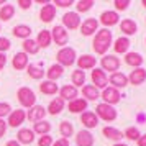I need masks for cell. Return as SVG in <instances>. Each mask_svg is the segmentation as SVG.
Instances as JSON below:
<instances>
[{
    "mask_svg": "<svg viewBox=\"0 0 146 146\" xmlns=\"http://www.w3.org/2000/svg\"><path fill=\"white\" fill-rule=\"evenodd\" d=\"M112 44V31L108 28H104V30H99L95 38H94V43H92V48L94 51L97 54H104L108 51V48Z\"/></svg>",
    "mask_w": 146,
    "mask_h": 146,
    "instance_id": "cell-1",
    "label": "cell"
},
{
    "mask_svg": "<svg viewBox=\"0 0 146 146\" xmlns=\"http://www.w3.org/2000/svg\"><path fill=\"white\" fill-rule=\"evenodd\" d=\"M56 59H58V64L59 66H72L76 59H77V56H76V49L74 48H69V46H64L59 49V53L56 56Z\"/></svg>",
    "mask_w": 146,
    "mask_h": 146,
    "instance_id": "cell-2",
    "label": "cell"
},
{
    "mask_svg": "<svg viewBox=\"0 0 146 146\" xmlns=\"http://www.w3.org/2000/svg\"><path fill=\"white\" fill-rule=\"evenodd\" d=\"M17 97H18V102L27 108H31L33 105H36V95L30 87H20L17 92Z\"/></svg>",
    "mask_w": 146,
    "mask_h": 146,
    "instance_id": "cell-3",
    "label": "cell"
},
{
    "mask_svg": "<svg viewBox=\"0 0 146 146\" xmlns=\"http://www.w3.org/2000/svg\"><path fill=\"white\" fill-rule=\"evenodd\" d=\"M95 115L99 118L105 120V121H113L117 118V110L112 105H107V104H99L95 108Z\"/></svg>",
    "mask_w": 146,
    "mask_h": 146,
    "instance_id": "cell-4",
    "label": "cell"
},
{
    "mask_svg": "<svg viewBox=\"0 0 146 146\" xmlns=\"http://www.w3.org/2000/svg\"><path fill=\"white\" fill-rule=\"evenodd\" d=\"M100 64H102V71L105 72V71H108V72H117L120 67V59L117 58V56H113V54H105L104 58H102V61H100Z\"/></svg>",
    "mask_w": 146,
    "mask_h": 146,
    "instance_id": "cell-5",
    "label": "cell"
},
{
    "mask_svg": "<svg viewBox=\"0 0 146 146\" xmlns=\"http://www.w3.org/2000/svg\"><path fill=\"white\" fill-rule=\"evenodd\" d=\"M49 33H51V41H54L58 46L64 48V44H67L69 36H67V31H66V28H64V27L58 25V27H54Z\"/></svg>",
    "mask_w": 146,
    "mask_h": 146,
    "instance_id": "cell-6",
    "label": "cell"
},
{
    "mask_svg": "<svg viewBox=\"0 0 146 146\" xmlns=\"http://www.w3.org/2000/svg\"><path fill=\"white\" fill-rule=\"evenodd\" d=\"M100 97L104 99V104H107V105H113V104H118L120 102V92L118 89H113V87H105L104 90H102V94H100Z\"/></svg>",
    "mask_w": 146,
    "mask_h": 146,
    "instance_id": "cell-7",
    "label": "cell"
},
{
    "mask_svg": "<svg viewBox=\"0 0 146 146\" xmlns=\"http://www.w3.org/2000/svg\"><path fill=\"white\" fill-rule=\"evenodd\" d=\"M90 77H92V82H94V87H95V89H105L107 84H108V77H107V74L104 72L102 69L94 67Z\"/></svg>",
    "mask_w": 146,
    "mask_h": 146,
    "instance_id": "cell-8",
    "label": "cell"
},
{
    "mask_svg": "<svg viewBox=\"0 0 146 146\" xmlns=\"http://www.w3.org/2000/svg\"><path fill=\"white\" fill-rule=\"evenodd\" d=\"M44 117H46V108L43 105H33L27 113V118L30 120V121H35V123L44 120Z\"/></svg>",
    "mask_w": 146,
    "mask_h": 146,
    "instance_id": "cell-9",
    "label": "cell"
},
{
    "mask_svg": "<svg viewBox=\"0 0 146 146\" xmlns=\"http://www.w3.org/2000/svg\"><path fill=\"white\" fill-rule=\"evenodd\" d=\"M25 118H27V113H25V110H20V108H17V110H12L10 112V115H8V121L7 125L13 126V128H17V126H20L23 121H25Z\"/></svg>",
    "mask_w": 146,
    "mask_h": 146,
    "instance_id": "cell-10",
    "label": "cell"
},
{
    "mask_svg": "<svg viewBox=\"0 0 146 146\" xmlns=\"http://www.w3.org/2000/svg\"><path fill=\"white\" fill-rule=\"evenodd\" d=\"M62 23H64V28H67V30H76V28H79L80 27L79 13H76V12L64 13V17H62Z\"/></svg>",
    "mask_w": 146,
    "mask_h": 146,
    "instance_id": "cell-11",
    "label": "cell"
},
{
    "mask_svg": "<svg viewBox=\"0 0 146 146\" xmlns=\"http://www.w3.org/2000/svg\"><path fill=\"white\" fill-rule=\"evenodd\" d=\"M145 80H146V69H143V67L133 69L131 74L128 76V82L133 84V86H141Z\"/></svg>",
    "mask_w": 146,
    "mask_h": 146,
    "instance_id": "cell-12",
    "label": "cell"
},
{
    "mask_svg": "<svg viewBox=\"0 0 146 146\" xmlns=\"http://www.w3.org/2000/svg\"><path fill=\"white\" fill-rule=\"evenodd\" d=\"M120 20V17L117 12H113V10H107L104 13L100 15V23L104 25V27H113V25H117Z\"/></svg>",
    "mask_w": 146,
    "mask_h": 146,
    "instance_id": "cell-13",
    "label": "cell"
},
{
    "mask_svg": "<svg viewBox=\"0 0 146 146\" xmlns=\"http://www.w3.org/2000/svg\"><path fill=\"white\" fill-rule=\"evenodd\" d=\"M80 123L86 128H95L99 125V117L94 112H87L86 110L84 113H80Z\"/></svg>",
    "mask_w": 146,
    "mask_h": 146,
    "instance_id": "cell-14",
    "label": "cell"
},
{
    "mask_svg": "<svg viewBox=\"0 0 146 146\" xmlns=\"http://www.w3.org/2000/svg\"><path fill=\"white\" fill-rule=\"evenodd\" d=\"M94 136L92 133L89 131V130H80L77 133V136H76V143L77 146H94Z\"/></svg>",
    "mask_w": 146,
    "mask_h": 146,
    "instance_id": "cell-15",
    "label": "cell"
},
{
    "mask_svg": "<svg viewBox=\"0 0 146 146\" xmlns=\"http://www.w3.org/2000/svg\"><path fill=\"white\" fill-rule=\"evenodd\" d=\"M77 66H79L80 71H86V69H94L95 64H97V59L90 56V54H82L80 58H77Z\"/></svg>",
    "mask_w": 146,
    "mask_h": 146,
    "instance_id": "cell-16",
    "label": "cell"
},
{
    "mask_svg": "<svg viewBox=\"0 0 146 146\" xmlns=\"http://www.w3.org/2000/svg\"><path fill=\"white\" fill-rule=\"evenodd\" d=\"M97 28H99V21L95 20V18H87L82 25H80V33L84 35V36H90L97 31Z\"/></svg>",
    "mask_w": 146,
    "mask_h": 146,
    "instance_id": "cell-17",
    "label": "cell"
},
{
    "mask_svg": "<svg viewBox=\"0 0 146 146\" xmlns=\"http://www.w3.org/2000/svg\"><path fill=\"white\" fill-rule=\"evenodd\" d=\"M108 80L113 86V89H123V87L128 86V77L123 72H113Z\"/></svg>",
    "mask_w": 146,
    "mask_h": 146,
    "instance_id": "cell-18",
    "label": "cell"
},
{
    "mask_svg": "<svg viewBox=\"0 0 146 146\" xmlns=\"http://www.w3.org/2000/svg\"><path fill=\"white\" fill-rule=\"evenodd\" d=\"M17 141L20 143V145H31L35 141V133L33 130H30V128H21L18 135H17Z\"/></svg>",
    "mask_w": 146,
    "mask_h": 146,
    "instance_id": "cell-19",
    "label": "cell"
},
{
    "mask_svg": "<svg viewBox=\"0 0 146 146\" xmlns=\"http://www.w3.org/2000/svg\"><path fill=\"white\" fill-rule=\"evenodd\" d=\"M54 15H56V7H54L53 3H49V2H48L46 5H43V8H41V12H40L41 21L49 23V21L54 18Z\"/></svg>",
    "mask_w": 146,
    "mask_h": 146,
    "instance_id": "cell-20",
    "label": "cell"
},
{
    "mask_svg": "<svg viewBox=\"0 0 146 146\" xmlns=\"http://www.w3.org/2000/svg\"><path fill=\"white\" fill-rule=\"evenodd\" d=\"M59 99L62 100H69V102H72L74 99H77V89L74 86H64V87H61V90H59Z\"/></svg>",
    "mask_w": 146,
    "mask_h": 146,
    "instance_id": "cell-21",
    "label": "cell"
},
{
    "mask_svg": "<svg viewBox=\"0 0 146 146\" xmlns=\"http://www.w3.org/2000/svg\"><path fill=\"white\" fill-rule=\"evenodd\" d=\"M64 110V100L62 99H53L49 102V105L46 108V113H51V115H59L61 112Z\"/></svg>",
    "mask_w": 146,
    "mask_h": 146,
    "instance_id": "cell-22",
    "label": "cell"
},
{
    "mask_svg": "<svg viewBox=\"0 0 146 146\" xmlns=\"http://www.w3.org/2000/svg\"><path fill=\"white\" fill-rule=\"evenodd\" d=\"M125 62L128 66H131L133 69L141 67V64H143V56L139 53H126L125 54Z\"/></svg>",
    "mask_w": 146,
    "mask_h": 146,
    "instance_id": "cell-23",
    "label": "cell"
},
{
    "mask_svg": "<svg viewBox=\"0 0 146 146\" xmlns=\"http://www.w3.org/2000/svg\"><path fill=\"white\" fill-rule=\"evenodd\" d=\"M87 110V100L86 99H74L69 102V112L72 113H84Z\"/></svg>",
    "mask_w": 146,
    "mask_h": 146,
    "instance_id": "cell-24",
    "label": "cell"
},
{
    "mask_svg": "<svg viewBox=\"0 0 146 146\" xmlns=\"http://www.w3.org/2000/svg\"><path fill=\"white\" fill-rule=\"evenodd\" d=\"M62 72H64V67H62V66H59V64H51V66H49V69L46 71L48 80L56 82V80L62 76Z\"/></svg>",
    "mask_w": 146,
    "mask_h": 146,
    "instance_id": "cell-25",
    "label": "cell"
},
{
    "mask_svg": "<svg viewBox=\"0 0 146 146\" xmlns=\"http://www.w3.org/2000/svg\"><path fill=\"white\" fill-rule=\"evenodd\" d=\"M12 66L17 69V71H21L28 66V54L25 53H17L13 56V61H12Z\"/></svg>",
    "mask_w": 146,
    "mask_h": 146,
    "instance_id": "cell-26",
    "label": "cell"
},
{
    "mask_svg": "<svg viewBox=\"0 0 146 146\" xmlns=\"http://www.w3.org/2000/svg\"><path fill=\"white\" fill-rule=\"evenodd\" d=\"M128 48H130V40L123 36V38H118V40H115V44H113V49H115V53L118 54H126L128 53Z\"/></svg>",
    "mask_w": 146,
    "mask_h": 146,
    "instance_id": "cell-27",
    "label": "cell"
},
{
    "mask_svg": "<svg viewBox=\"0 0 146 146\" xmlns=\"http://www.w3.org/2000/svg\"><path fill=\"white\" fill-rule=\"evenodd\" d=\"M40 90L46 95H54V94L59 90V87L56 82H51V80H43L40 84Z\"/></svg>",
    "mask_w": 146,
    "mask_h": 146,
    "instance_id": "cell-28",
    "label": "cell"
},
{
    "mask_svg": "<svg viewBox=\"0 0 146 146\" xmlns=\"http://www.w3.org/2000/svg\"><path fill=\"white\" fill-rule=\"evenodd\" d=\"M49 131H51V123H49V121L41 120V121H36V123H35L33 133H38L40 136H43V135H49Z\"/></svg>",
    "mask_w": 146,
    "mask_h": 146,
    "instance_id": "cell-29",
    "label": "cell"
},
{
    "mask_svg": "<svg viewBox=\"0 0 146 146\" xmlns=\"http://www.w3.org/2000/svg\"><path fill=\"white\" fill-rule=\"evenodd\" d=\"M120 30H121L125 35H135L136 30H138V25H136L133 20L126 18V20H123L121 23H120Z\"/></svg>",
    "mask_w": 146,
    "mask_h": 146,
    "instance_id": "cell-30",
    "label": "cell"
},
{
    "mask_svg": "<svg viewBox=\"0 0 146 146\" xmlns=\"http://www.w3.org/2000/svg\"><path fill=\"white\" fill-rule=\"evenodd\" d=\"M23 53L25 54H36L40 51V46H38V43L31 38H28V40H23Z\"/></svg>",
    "mask_w": 146,
    "mask_h": 146,
    "instance_id": "cell-31",
    "label": "cell"
},
{
    "mask_svg": "<svg viewBox=\"0 0 146 146\" xmlns=\"http://www.w3.org/2000/svg\"><path fill=\"white\" fill-rule=\"evenodd\" d=\"M15 15V7L13 5H10V3H5V5H2L0 8V20L2 21H8L12 20Z\"/></svg>",
    "mask_w": 146,
    "mask_h": 146,
    "instance_id": "cell-32",
    "label": "cell"
},
{
    "mask_svg": "<svg viewBox=\"0 0 146 146\" xmlns=\"http://www.w3.org/2000/svg\"><path fill=\"white\" fill-rule=\"evenodd\" d=\"M13 35L17 38H21V40H28L30 35H31V28L28 25H17L13 28Z\"/></svg>",
    "mask_w": 146,
    "mask_h": 146,
    "instance_id": "cell-33",
    "label": "cell"
},
{
    "mask_svg": "<svg viewBox=\"0 0 146 146\" xmlns=\"http://www.w3.org/2000/svg\"><path fill=\"white\" fill-rule=\"evenodd\" d=\"M104 136L108 139H113V141H120L123 138V133L117 130V128H113V126H105L104 128Z\"/></svg>",
    "mask_w": 146,
    "mask_h": 146,
    "instance_id": "cell-34",
    "label": "cell"
},
{
    "mask_svg": "<svg viewBox=\"0 0 146 146\" xmlns=\"http://www.w3.org/2000/svg\"><path fill=\"white\" fill-rule=\"evenodd\" d=\"M84 84H86V72L80 69H76L72 72V86L77 89V87H84Z\"/></svg>",
    "mask_w": 146,
    "mask_h": 146,
    "instance_id": "cell-35",
    "label": "cell"
},
{
    "mask_svg": "<svg viewBox=\"0 0 146 146\" xmlns=\"http://www.w3.org/2000/svg\"><path fill=\"white\" fill-rule=\"evenodd\" d=\"M36 43H38V46L40 48H48L49 44H51V33H49L48 30L40 31L38 38H36Z\"/></svg>",
    "mask_w": 146,
    "mask_h": 146,
    "instance_id": "cell-36",
    "label": "cell"
},
{
    "mask_svg": "<svg viewBox=\"0 0 146 146\" xmlns=\"http://www.w3.org/2000/svg\"><path fill=\"white\" fill-rule=\"evenodd\" d=\"M82 94L87 100H97L100 99V94H99V89H95L94 86H84L82 87Z\"/></svg>",
    "mask_w": 146,
    "mask_h": 146,
    "instance_id": "cell-37",
    "label": "cell"
},
{
    "mask_svg": "<svg viewBox=\"0 0 146 146\" xmlns=\"http://www.w3.org/2000/svg\"><path fill=\"white\" fill-rule=\"evenodd\" d=\"M27 71H28V76H30L31 79H36V80L43 79V76H44V71H43L40 66H36V64L27 66Z\"/></svg>",
    "mask_w": 146,
    "mask_h": 146,
    "instance_id": "cell-38",
    "label": "cell"
},
{
    "mask_svg": "<svg viewBox=\"0 0 146 146\" xmlns=\"http://www.w3.org/2000/svg\"><path fill=\"white\" fill-rule=\"evenodd\" d=\"M59 133L62 135V138H69V136H72V133H74V126L72 123H69V121H61V125H59Z\"/></svg>",
    "mask_w": 146,
    "mask_h": 146,
    "instance_id": "cell-39",
    "label": "cell"
},
{
    "mask_svg": "<svg viewBox=\"0 0 146 146\" xmlns=\"http://www.w3.org/2000/svg\"><path fill=\"white\" fill-rule=\"evenodd\" d=\"M95 5V2L94 0H79L77 3H76V8H77V12H80V13H86V12H89L90 8Z\"/></svg>",
    "mask_w": 146,
    "mask_h": 146,
    "instance_id": "cell-40",
    "label": "cell"
},
{
    "mask_svg": "<svg viewBox=\"0 0 146 146\" xmlns=\"http://www.w3.org/2000/svg\"><path fill=\"white\" fill-rule=\"evenodd\" d=\"M139 136H141V133H139V130L136 126H130V128H126V131L123 133V138H128V139H131V141L138 139Z\"/></svg>",
    "mask_w": 146,
    "mask_h": 146,
    "instance_id": "cell-41",
    "label": "cell"
},
{
    "mask_svg": "<svg viewBox=\"0 0 146 146\" xmlns=\"http://www.w3.org/2000/svg\"><path fill=\"white\" fill-rule=\"evenodd\" d=\"M10 112H12V107L8 105V104H5V102H0V118L10 115Z\"/></svg>",
    "mask_w": 146,
    "mask_h": 146,
    "instance_id": "cell-42",
    "label": "cell"
},
{
    "mask_svg": "<svg viewBox=\"0 0 146 146\" xmlns=\"http://www.w3.org/2000/svg\"><path fill=\"white\" fill-rule=\"evenodd\" d=\"M53 145V138L49 136V135H43V136H40V139H38V146H51Z\"/></svg>",
    "mask_w": 146,
    "mask_h": 146,
    "instance_id": "cell-43",
    "label": "cell"
},
{
    "mask_svg": "<svg viewBox=\"0 0 146 146\" xmlns=\"http://www.w3.org/2000/svg\"><path fill=\"white\" fill-rule=\"evenodd\" d=\"M10 40L8 38H3V36H0V53H5V51H8L10 49Z\"/></svg>",
    "mask_w": 146,
    "mask_h": 146,
    "instance_id": "cell-44",
    "label": "cell"
},
{
    "mask_svg": "<svg viewBox=\"0 0 146 146\" xmlns=\"http://www.w3.org/2000/svg\"><path fill=\"white\" fill-rule=\"evenodd\" d=\"M113 5H115V8H117V10H121V12H123V10H126V8H128L130 2H128V0H115V2H113Z\"/></svg>",
    "mask_w": 146,
    "mask_h": 146,
    "instance_id": "cell-45",
    "label": "cell"
},
{
    "mask_svg": "<svg viewBox=\"0 0 146 146\" xmlns=\"http://www.w3.org/2000/svg\"><path fill=\"white\" fill-rule=\"evenodd\" d=\"M72 3H74L72 0H54V5H58V7H62V8L71 7Z\"/></svg>",
    "mask_w": 146,
    "mask_h": 146,
    "instance_id": "cell-46",
    "label": "cell"
},
{
    "mask_svg": "<svg viewBox=\"0 0 146 146\" xmlns=\"http://www.w3.org/2000/svg\"><path fill=\"white\" fill-rule=\"evenodd\" d=\"M31 3H33L31 0H18V2H17V5L20 8H23V10H28V8L31 7Z\"/></svg>",
    "mask_w": 146,
    "mask_h": 146,
    "instance_id": "cell-47",
    "label": "cell"
},
{
    "mask_svg": "<svg viewBox=\"0 0 146 146\" xmlns=\"http://www.w3.org/2000/svg\"><path fill=\"white\" fill-rule=\"evenodd\" d=\"M5 131H7V121L3 118H0V138L5 135Z\"/></svg>",
    "mask_w": 146,
    "mask_h": 146,
    "instance_id": "cell-48",
    "label": "cell"
},
{
    "mask_svg": "<svg viewBox=\"0 0 146 146\" xmlns=\"http://www.w3.org/2000/svg\"><path fill=\"white\" fill-rule=\"evenodd\" d=\"M51 146H69V141H67L66 138H61V139H58V141H53Z\"/></svg>",
    "mask_w": 146,
    "mask_h": 146,
    "instance_id": "cell-49",
    "label": "cell"
},
{
    "mask_svg": "<svg viewBox=\"0 0 146 146\" xmlns=\"http://www.w3.org/2000/svg\"><path fill=\"white\" fill-rule=\"evenodd\" d=\"M5 64H7V56H5V53H0V71L5 67Z\"/></svg>",
    "mask_w": 146,
    "mask_h": 146,
    "instance_id": "cell-50",
    "label": "cell"
},
{
    "mask_svg": "<svg viewBox=\"0 0 146 146\" xmlns=\"http://www.w3.org/2000/svg\"><path fill=\"white\" fill-rule=\"evenodd\" d=\"M136 141H138V146H146V135H141Z\"/></svg>",
    "mask_w": 146,
    "mask_h": 146,
    "instance_id": "cell-51",
    "label": "cell"
},
{
    "mask_svg": "<svg viewBox=\"0 0 146 146\" xmlns=\"http://www.w3.org/2000/svg\"><path fill=\"white\" fill-rule=\"evenodd\" d=\"M5 146H21V145L18 143V141H17V139H10V141H8Z\"/></svg>",
    "mask_w": 146,
    "mask_h": 146,
    "instance_id": "cell-52",
    "label": "cell"
},
{
    "mask_svg": "<svg viewBox=\"0 0 146 146\" xmlns=\"http://www.w3.org/2000/svg\"><path fill=\"white\" fill-rule=\"evenodd\" d=\"M113 146H128V145H123V143H115Z\"/></svg>",
    "mask_w": 146,
    "mask_h": 146,
    "instance_id": "cell-53",
    "label": "cell"
},
{
    "mask_svg": "<svg viewBox=\"0 0 146 146\" xmlns=\"http://www.w3.org/2000/svg\"><path fill=\"white\" fill-rule=\"evenodd\" d=\"M141 3H143V7L146 8V0H143V2H141Z\"/></svg>",
    "mask_w": 146,
    "mask_h": 146,
    "instance_id": "cell-54",
    "label": "cell"
}]
</instances>
